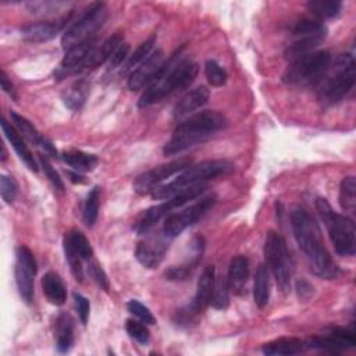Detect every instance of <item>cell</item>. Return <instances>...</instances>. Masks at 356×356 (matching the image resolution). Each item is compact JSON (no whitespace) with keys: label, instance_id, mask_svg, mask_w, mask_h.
Instances as JSON below:
<instances>
[{"label":"cell","instance_id":"obj_30","mask_svg":"<svg viewBox=\"0 0 356 356\" xmlns=\"http://www.w3.org/2000/svg\"><path fill=\"white\" fill-rule=\"evenodd\" d=\"M42 289L47 300L56 306H61L67 299V289L58 274L49 271L42 277Z\"/></svg>","mask_w":356,"mask_h":356},{"label":"cell","instance_id":"obj_41","mask_svg":"<svg viewBox=\"0 0 356 356\" xmlns=\"http://www.w3.org/2000/svg\"><path fill=\"white\" fill-rule=\"evenodd\" d=\"M125 330L131 338H134L136 342H139L142 345L147 343L150 339V332H149L147 327L136 320H132V318L127 320Z\"/></svg>","mask_w":356,"mask_h":356},{"label":"cell","instance_id":"obj_46","mask_svg":"<svg viewBox=\"0 0 356 356\" xmlns=\"http://www.w3.org/2000/svg\"><path fill=\"white\" fill-rule=\"evenodd\" d=\"M72 298H74V303H75V309H76L78 317H79L81 323L85 325L88 323V318H89L90 303H89V300L83 295H81L78 292H74Z\"/></svg>","mask_w":356,"mask_h":356},{"label":"cell","instance_id":"obj_29","mask_svg":"<svg viewBox=\"0 0 356 356\" xmlns=\"http://www.w3.org/2000/svg\"><path fill=\"white\" fill-rule=\"evenodd\" d=\"M89 89H90V83L88 79L85 78L76 79L61 93V99L70 110L78 111L85 104L89 95Z\"/></svg>","mask_w":356,"mask_h":356},{"label":"cell","instance_id":"obj_15","mask_svg":"<svg viewBox=\"0 0 356 356\" xmlns=\"http://www.w3.org/2000/svg\"><path fill=\"white\" fill-rule=\"evenodd\" d=\"M96 44H97V35L90 38V39H86V40H83V42H81V43H78L72 47H70L65 51L60 65L56 68L54 78L57 81H61V79H64L70 75L81 72L82 68H83L85 61L88 60L89 54L95 50Z\"/></svg>","mask_w":356,"mask_h":356},{"label":"cell","instance_id":"obj_21","mask_svg":"<svg viewBox=\"0 0 356 356\" xmlns=\"http://www.w3.org/2000/svg\"><path fill=\"white\" fill-rule=\"evenodd\" d=\"M210 97V92L206 86H197L188 93H185L174 107V118L175 120H185L186 117L192 115L196 110L202 108Z\"/></svg>","mask_w":356,"mask_h":356},{"label":"cell","instance_id":"obj_19","mask_svg":"<svg viewBox=\"0 0 356 356\" xmlns=\"http://www.w3.org/2000/svg\"><path fill=\"white\" fill-rule=\"evenodd\" d=\"M163 63H164L163 50L160 49L154 50L136 70H134L129 74V78H128L129 90H140L143 88L146 89L154 79Z\"/></svg>","mask_w":356,"mask_h":356},{"label":"cell","instance_id":"obj_5","mask_svg":"<svg viewBox=\"0 0 356 356\" xmlns=\"http://www.w3.org/2000/svg\"><path fill=\"white\" fill-rule=\"evenodd\" d=\"M234 170V164L228 160H206L199 164H191L181 171L177 178L165 185H157L150 192V196L156 200H163L174 196L185 188L192 185L204 184L209 179H214L229 174Z\"/></svg>","mask_w":356,"mask_h":356},{"label":"cell","instance_id":"obj_27","mask_svg":"<svg viewBox=\"0 0 356 356\" xmlns=\"http://www.w3.org/2000/svg\"><path fill=\"white\" fill-rule=\"evenodd\" d=\"M261 350L267 356L298 355L307 350V343H306V339H299V338H278L264 343Z\"/></svg>","mask_w":356,"mask_h":356},{"label":"cell","instance_id":"obj_18","mask_svg":"<svg viewBox=\"0 0 356 356\" xmlns=\"http://www.w3.org/2000/svg\"><path fill=\"white\" fill-rule=\"evenodd\" d=\"M167 239L161 236H149L138 242L135 248L136 260L146 268H156L164 259V254L168 249Z\"/></svg>","mask_w":356,"mask_h":356},{"label":"cell","instance_id":"obj_22","mask_svg":"<svg viewBox=\"0 0 356 356\" xmlns=\"http://www.w3.org/2000/svg\"><path fill=\"white\" fill-rule=\"evenodd\" d=\"M203 250H204V239L203 236H196L192 242V256L188 261H185L184 264H179V266H172L170 268L165 270L164 273V277L170 281H185L188 280L193 271L196 270L200 259H202V254H203Z\"/></svg>","mask_w":356,"mask_h":356},{"label":"cell","instance_id":"obj_6","mask_svg":"<svg viewBox=\"0 0 356 356\" xmlns=\"http://www.w3.org/2000/svg\"><path fill=\"white\" fill-rule=\"evenodd\" d=\"M316 209L330 234L335 252L339 256H353L356 252V231L352 218L334 211L324 197L316 199Z\"/></svg>","mask_w":356,"mask_h":356},{"label":"cell","instance_id":"obj_12","mask_svg":"<svg viewBox=\"0 0 356 356\" xmlns=\"http://www.w3.org/2000/svg\"><path fill=\"white\" fill-rule=\"evenodd\" d=\"M216 202L217 196L209 195L178 213H170L165 216L163 224V235L168 239L178 236L184 229L199 221L216 204Z\"/></svg>","mask_w":356,"mask_h":356},{"label":"cell","instance_id":"obj_17","mask_svg":"<svg viewBox=\"0 0 356 356\" xmlns=\"http://www.w3.org/2000/svg\"><path fill=\"white\" fill-rule=\"evenodd\" d=\"M72 11L63 15L61 18L53 19V21H38L26 24L21 28V36L31 43H42L47 42L53 38H56L60 32L64 31V28L68 25Z\"/></svg>","mask_w":356,"mask_h":356},{"label":"cell","instance_id":"obj_34","mask_svg":"<svg viewBox=\"0 0 356 356\" xmlns=\"http://www.w3.org/2000/svg\"><path fill=\"white\" fill-rule=\"evenodd\" d=\"M306 6L317 19L337 17L342 8V3L337 0H309Z\"/></svg>","mask_w":356,"mask_h":356},{"label":"cell","instance_id":"obj_16","mask_svg":"<svg viewBox=\"0 0 356 356\" xmlns=\"http://www.w3.org/2000/svg\"><path fill=\"white\" fill-rule=\"evenodd\" d=\"M307 349H317L328 353H341L343 350H348L355 346L356 338L353 328H331L328 334L321 337H312L310 339H306Z\"/></svg>","mask_w":356,"mask_h":356},{"label":"cell","instance_id":"obj_2","mask_svg":"<svg viewBox=\"0 0 356 356\" xmlns=\"http://www.w3.org/2000/svg\"><path fill=\"white\" fill-rule=\"evenodd\" d=\"M182 49L184 46L175 50L167 60H164L154 79L145 89L138 102L140 108L159 103L170 95L184 90L192 85L197 75L199 65L188 58H181L179 54Z\"/></svg>","mask_w":356,"mask_h":356},{"label":"cell","instance_id":"obj_44","mask_svg":"<svg viewBox=\"0 0 356 356\" xmlns=\"http://www.w3.org/2000/svg\"><path fill=\"white\" fill-rule=\"evenodd\" d=\"M199 317V313H196L191 305H186L185 307H181L175 312L174 314V323L178 325V327H189L192 325L193 323H196Z\"/></svg>","mask_w":356,"mask_h":356},{"label":"cell","instance_id":"obj_8","mask_svg":"<svg viewBox=\"0 0 356 356\" xmlns=\"http://www.w3.org/2000/svg\"><path fill=\"white\" fill-rule=\"evenodd\" d=\"M266 266L274 274L280 289L286 293L291 288L293 274V260L288 250L285 239L275 231H268L264 242Z\"/></svg>","mask_w":356,"mask_h":356},{"label":"cell","instance_id":"obj_1","mask_svg":"<svg viewBox=\"0 0 356 356\" xmlns=\"http://www.w3.org/2000/svg\"><path fill=\"white\" fill-rule=\"evenodd\" d=\"M291 225L299 249L310 263V270L324 280L338 278L341 270L325 248L316 220L305 209L298 207L291 213Z\"/></svg>","mask_w":356,"mask_h":356},{"label":"cell","instance_id":"obj_40","mask_svg":"<svg viewBox=\"0 0 356 356\" xmlns=\"http://www.w3.org/2000/svg\"><path fill=\"white\" fill-rule=\"evenodd\" d=\"M64 252H65V259L70 264L71 273L74 274V277L78 281L83 280V268H82V259L79 257V254L75 252V249L72 248L68 236H64Z\"/></svg>","mask_w":356,"mask_h":356},{"label":"cell","instance_id":"obj_4","mask_svg":"<svg viewBox=\"0 0 356 356\" xmlns=\"http://www.w3.org/2000/svg\"><path fill=\"white\" fill-rule=\"evenodd\" d=\"M356 79L355 58L352 54H339L331 60L328 68L317 83V97L323 104L341 102L353 88Z\"/></svg>","mask_w":356,"mask_h":356},{"label":"cell","instance_id":"obj_38","mask_svg":"<svg viewBox=\"0 0 356 356\" xmlns=\"http://www.w3.org/2000/svg\"><path fill=\"white\" fill-rule=\"evenodd\" d=\"M210 303L214 309H220V310H224V309L228 307V305H229V285H228V280L225 277H221L216 282L213 298H211Z\"/></svg>","mask_w":356,"mask_h":356},{"label":"cell","instance_id":"obj_14","mask_svg":"<svg viewBox=\"0 0 356 356\" xmlns=\"http://www.w3.org/2000/svg\"><path fill=\"white\" fill-rule=\"evenodd\" d=\"M15 261V282L19 296L25 303H31L33 299V278L38 271V264L33 253L26 246L17 248Z\"/></svg>","mask_w":356,"mask_h":356},{"label":"cell","instance_id":"obj_28","mask_svg":"<svg viewBox=\"0 0 356 356\" xmlns=\"http://www.w3.org/2000/svg\"><path fill=\"white\" fill-rule=\"evenodd\" d=\"M54 334L57 350L61 353L68 352L74 345V320L68 313L63 312L57 316Z\"/></svg>","mask_w":356,"mask_h":356},{"label":"cell","instance_id":"obj_9","mask_svg":"<svg viewBox=\"0 0 356 356\" xmlns=\"http://www.w3.org/2000/svg\"><path fill=\"white\" fill-rule=\"evenodd\" d=\"M207 185L206 184H197V185H192L189 188L182 189L181 192L175 193L174 196L168 197L165 202L159 203L156 206L149 207L147 210L143 211V214L138 218V221L134 225V229L142 235L146 234L152 227L156 225V222H159L160 218L168 216L174 209L182 207L184 204L189 203L191 200L196 199L197 196H200L204 191H206Z\"/></svg>","mask_w":356,"mask_h":356},{"label":"cell","instance_id":"obj_47","mask_svg":"<svg viewBox=\"0 0 356 356\" xmlns=\"http://www.w3.org/2000/svg\"><path fill=\"white\" fill-rule=\"evenodd\" d=\"M89 274H90V277L93 278V281H95L103 291L107 292V291L110 289L108 278H107L104 270H103L96 261L89 263Z\"/></svg>","mask_w":356,"mask_h":356},{"label":"cell","instance_id":"obj_7","mask_svg":"<svg viewBox=\"0 0 356 356\" xmlns=\"http://www.w3.org/2000/svg\"><path fill=\"white\" fill-rule=\"evenodd\" d=\"M332 57L327 50H313L291 60L282 74V81L288 85H317Z\"/></svg>","mask_w":356,"mask_h":356},{"label":"cell","instance_id":"obj_36","mask_svg":"<svg viewBox=\"0 0 356 356\" xmlns=\"http://www.w3.org/2000/svg\"><path fill=\"white\" fill-rule=\"evenodd\" d=\"M99 200H100V186H95L90 189V192L88 193V197L85 200V206H83V213H82V218L86 227H93L97 216H99Z\"/></svg>","mask_w":356,"mask_h":356},{"label":"cell","instance_id":"obj_32","mask_svg":"<svg viewBox=\"0 0 356 356\" xmlns=\"http://www.w3.org/2000/svg\"><path fill=\"white\" fill-rule=\"evenodd\" d=\"M63 160L70 167H72L76 172H88L95 170L99 163L97 156L85 153L81 150H68L63 153Z\"/></svg>","mask_w":356,"mask_h":356},{"label":"cell","instance_id":"obj_51","mask_svg":"<svg viewBox=\"0 0 356 356\" xmlns=\"http://www.w3.org/2000/svg\"><path fill=\"white\" fill-rule=\"evenodd\" d=\"M68 177H70V179H71L72 182H75V184H83V182H85V177L79 175L78 172H71V171H68Z\"/></svg>","mask_w":356,"mask_h":356},{"label":"cell","instance_id":"obj_10","mask_svg":"<svg viewBox=\"0 0 356 356\" xmlns=\"http://www.w3.org/2000/svg\"><path fill=\"white\" fill-rule=\"evenodd\" d=\"M295 40L288 46L285 56L293 60L302 54L313 51L327 36V26L317 18H300L292 26Z\"/></svg>","mask_w":356,"mask_h":356},{"label":"cell","instance_id":"obj_3","mask_svg":"<svg viewBox=\"0 0 356 356\" xmlns=\"http://www.w3.org/2000/svg\"><path fill=\"white\" fill-rule=\"evenodd\" d=\"M227 125L228 120L218 111L203 110L195 113L175 127L170 140L163 147V153L165 156L182 153L193 145L203 142L216 132L224 129Z\"/></svg>","mask_w":356,"mask_h":356},{"label":"cell","instance_id":"obj_13","mask_svg":"<svg viewBox=\"0 0 356 356\" xmlns=\"http://www.w3.org/2000/svg\"><path fill=\"white\" fill-rule=\"evenodd\" d=\"M192 164V159L189 157H181L177 160H172L165 164H160L140 175L136 177L134 182V191L139 195H147L156 188L160 182L170 178L171 175L184 171Z\"/></svg>","mask_w":356,"mask_h":356},{"label":"cell","instance_id":"obj_45","mask_svg":"<svg viewBox=\"0 0 356 356\" xmlns=\"http://www.w3.org/2000/svg\"><path fill=\"white\" fill-rule=\"evenodd\" d=\"M39 161H40V165L44 171V175L49 178V181L53 184V186L58 191H63L64 189V184H63V179L60 178L58 172L53 168L51 163L49 161V159L44 156V154H39Z\"/></svg>","mask_w":356,"mask_h":356},{"label":"cell","instance_id":"obj_50","mask_svg":"<svg viewBox=\"0 0 356 356\" xmlns=\"http://www.w3.org/2000/svg\"><path fill=\"white\" fill-rule=\"evenodd\" d=\"M0 85H1V89H3L11 99H14V100L18 99L17 92H15V89H14V85L11 83V81L8 79V76H7V74H6L4 71L0 72Z\"/></svg>","mask_w":356,"mask_h":356},{"label":"cell","instance_id":"obj_23","mask_svg":"<svg viewBox=\"0 0 356 356\" xmlns=\"http://www.w3.org/2000/svg\"><path fill=\"white\" fill-rule=\"evenodd\" d=\"M10 117H11V120H13V124H14V127L17 128V131H18L19 134H22V136H24L25 139H28L32 145L42 147L46 154H50V156H53V157H57V150H56V147L51 145V142H49L44 136L40 135V132L33 127V124H32L29 120H26L25 117L19 115V114L15 113V111H11V113H10Z\"/></svg>","mask_w":356,"mask_h":356},{"label":"cell","instance_id":"obj_33","mask_svg":"<svg viewBox=\"0 0 356 356\" xmlns=\"http://www.w3.org/2000/svg\"><path fill=\"white\" fill-rule=\"evenodd\" d=\"M156 35H152L149 36L145 42H142L136 50L129 54V57L127 58V61L122 64V68H121V74L125 75V74H131L134 70H136L150 54H152V50H153V46L156 43Z\"/></svg>","mask_w":356,"mask_h":356},{"label":"cell","instance_id":"obj_43","mask_svg":"<svg viewBox=\"0 0 356 356\" xmlns=\"http://www.w3.org/2000/svg\"><path fill=\"white\" fill-rule=\"evenodd\" d=\"M19 186L18 182L8 175H1L0 178V192H1V197L6 203H13L18 195Z\"/></svg>","mask_w":356,"mask_h":356},{"label":"cell","instance_id":"obj_26","mask_svg":"<svg viewBox=\"0 0 356 356\" xmlns=\"http://www.w3.org/2000/svg\"><path fill=\"white\" fill-rule=\"evenodd\" d=\"M249 278V260L243 254H238L231 259L228 267V285L236 295H242L246 289V282Z\"/></svg>","mask_w":356,"mask_h":356},{"label":"cell","instance_id":"obj_25","mask_svg":"<svg viewBox=\"0 0 356 356\" xmlns=\"http://www.w3.org/2000/svg\"><path fill=\"white\" fill-rule=\"evenodd\" d=\"M1 129H3V134L6 135V138L8 139V142L11 143V146L14 147L15 153L18 154V157L26 164V167L31 171L38 172L39 171V165H38L32 152L29 150V147L24 142L22 136L17 131V128L14 125H11L6 118H1Z\"/></svg>","mask_w":356,"mask_h":356},{"label":"cell","instance_id":"obj_49","mask_svg":"<svg viewBox=\"0 0 356 356\" xmlns=\"http://www.w3.org/2000/svg\"><path fill=\"white\" fill-rule=\"evenodd\" d=\"M295 289H296L298 298H299L300 300H303V302L309 300V299L313 296V292H314V291H313V285H312L307 280H305V278H300V280L296 281Z\"/></svg>","mask_w":356,"mask_h":356},{"label":"cell","instance_id":"obj_39","mask_svg":"<svg viewBox=\"0 0 356 356\" xmlns=\"http://www.w3.org/2000/svg\"><path fill=\"white\" fill-rule=\"evenodd\" d=\"M204 74L211 86H222L227 82V71L216 60H207L204 64Z\"/></svg>","mask_w":356,"mask_h":356},{"label":"cell","instance_id":"obj_11","mask_svg":"<svg viewBox=\"0 0 356 356\" xmlns=\"http://www.w3.org/2000/svg\"><path fill=\"white\" fill-rule=\"evenodd\" d=\"M106 19V4L96 1L92 3L85 13L64 32L61 38L63 49L67 51L70 47L96 36V31Z\"/></svg>","mask_w":356,"mask_h":356},{"label":"cell","instance_id":"obj_35","mask_svg":"<svg viewBox=\"0 0 356 356\" xmlns=\"http://www.w3.org/2000/svg\"><path fill=\"white\" fill-rule=\"evenodd\" d=\"M339 204L345 211H353L356 204V181L355 177H345L339 186Z\"/></svg>","mask_w":356,"mask_h":356},{"label":"cell","instance_id":"obj_31","mask_svg":"<svg viewBox=\"0 0 356 356\" xmlns=\"http://www.w3.org/2000/svg\"><path fill=\"white\" fill-rule=\"evenodd\" d=\"M253 299L257 307L260 309L266 307L270 299V274H268V267L263 263L259 264L254 274Z\"/></svg>","mask_w":356,"mask_h":356},{"label":"cell","instance_id":"obj_42","mask_svg":"<svg viewBox=\"0 0 356 356\" xmlns=\"http://www.w3.org/2000/svg\"><path fill=\"white\" fill-rule=\"evenodd\" d=\"M127 309L131 314H134L135 317H138L142 323L145 324H156V318L152 314V312L149 310L147 306H145L143 303H140L139 300L136 299H131L128 303H127Z\"/></svg>","mask_w":356,"mask_h":356},{"label":"cell","instance_id":"obj_48","mask_svg":"<svg viewBox=\"0 0 356 356\" xmlns=\"http://www.w3.org/2000/svg\"><path fill=\"white\" fill-rule=\"evenodd\" d=\"M128 57H129V44L128 43H121L118 46V49L114 51L110 61H108V70H114V68L122 65L127 61Z\"/></svg>","mask_w":356,"mask_h":356},{"label":"cell","instance_id":"obj_24","mask_svg":"<svg viewBox=\"0 0 356 356\" xmlns=\"http://www.w3.org/2000/svg\"><path fill=\"white\" fill-rule=\"evenodd\" d=\"M121 43H124L122 33L115 32L111 36H108L100 46H96L95 50L89 54L88 60L83 64L82 71L95 70V68L100 67L102 64H104L106 61H110V58L113 57L114 51L118 49V46Z\"/></svg>","mask_w":356,"mask_h":356},{"label":"cell","instance_id":"obj_20","mask_svg":"<svg viewBox=\"0 0 356 356\" xmlns=\"http://www.w3.org/2000/svg\"><path fill=\"white\" fill-rule=\"evenodd\" d=\"M214 286H216V268L214 266H206L199 277L195 298L189 303L196 313L200 314L210 305Z\"/></svg>","mask_w":356,"mask_h":356},{"label":"cell","instance_id":"obj_37","mask_svg":"<svg viewBox=\"0 0 356 356\" xmlns=\"http://www.w3.org/2000/svg\"><path fill=\"white\" fill-rule=\"evenodd\" d=\"M72 248L75 249V252L79 254V257L82 260H90L93 256V249L90 242L88 241V238L79 231V229H72L70 234H67Z\"/></svg>","mask_w":356,"mask_h":356}]
</instances>
